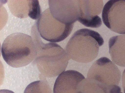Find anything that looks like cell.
Here are the masks:
<instances>
[{
    "label": "cell",
    "mask_w": 125,
    "mask_h": 93,
    "mask_svg": "<svg viewBox=\"0 0 125 93\" xmlns=\"http://www.w3.org/2000/svg\"><path fill=\"white\" fill-rule=\"evenodd\" d=\"M121 91L119 86L109 88L88 78L83 80L79 84L77 93H118Z\"/></svg>",
    "instance_id": "8fae6325"
},
{
    "label": "cell",
    "mask_w": 125,
    "mask_h": 93,
    "mask_svg": "<svg viewBox=\"0 0 125 93\" xmlns=\"http://www.w3.org/2000/svg\"><path fill=\"white\" fill-rule=\"evenodd\" d=\"M0 92V93H14L11 91L6 89L1 90Z\"/></svg>",
    "instance_id": "9a60e30c"
},
{
    "label": "cell",
    "mask_w": 125,
    "mask_h": 93,
    "mask_svg": "<svg viewBox=\"0 0 125 93\" xmlns=\"http://www.w3.org/2000/svg\"><path fill=\"white\" fill-rule=\"evenodd\" d=\"M121 73L114 63L106 57L95 61L89 69L87 78L92 79L108 87L118 86Z\"/></svg>",
    "instance_id": "5b68a950"
},
{
    "label": "cell",
    "mask_w": 125,
    "mask_h": 93,
    "mask_svg": "<svg viewBox=\"0 0 125 93\" xmlns=\"http://www.w3.org/2000/svg\"><path fill=\"white\" fill-rule=\"evenodd\" d=\"M109 53L115 63L125 67V34L113 36L108 41Z\"/></svg>",
    "instance_id": "30bf717a"
},
{
    "label": "cell",
    "mask_w": 125,
    "mask_h": 93,
    "mask_svg": "<svg viewBox=\"0 0 125 93\" xmlns=\"http://www.w3.org/2000/svg\"><path fill=\"white\" fill-rule=\"evenodd\" d=\"M39 48L31 36L17 33L5 39L1 51L6 63L12 67L18 68L26 66L34 60Z\"/></svg>",
    "instance_id": "6da1fadb"
},
{
    "label": "cell",
    "mask_w": 125,
    "mask_h": 93,
    "mask_svg": "<svg viewBox=\"0 0 125 93\" xmlns=\"http://www.w3.org/2000/svg\"><path fill=\"white\" fill-rule=\"evenodd\" d=\"M69 59L65 50L58 44L42 42L34 60L42 75L52 77L64 72Z\"/></svg>",
    "instance_id": "3957f363"
},
{
    "label": "cell",
    "mask_w": 125,
    "mask_h": 93,
    "mask_svg": "<svg viewBox=\"0 0 125 93\" xmlns=\"http://www.w3.org/2000/svg\"><path fill=\"white\" fill-rule=\"evenodd\" d=\"M40 37L53 43L61 41L71 34L74 24L63 23L54 18L48 8L42 13L35 24Z\"/></svg>",
    "instance_id": "277c9868"
},
{
    "label": "cell",
    "mask_w": 125,
    "mask_h": 93,
    "mask_svg": "<svg viewBox=\"0 0 125 93\" xmlns=\"http://www.w3.org/2000/svg\"><path fill=\"white\" fill-rule=\"evenodd\" d=\"M24 93H53L48 83L44 80L33 82L25 89Z\"/></svg>",
    "instance_id": "7c38bea8"
},
{
    "label": "cell",
    "mask_w": 125,
    "mask_h": 93,
    "mask_svg": "<svg viewBox=\"0 0 125 93\" xmlns=\"http://www.w3.org/2000/svg\"><path fill=\"white\" fill-rule=\"evenodd\" d=\"M122 93V92H119V93Z\"/></svg>",
    "instance_id": "2e32d148"
},
{
    "label": "cell",
    "mask_w": 125,
    "mask_h": 93,
    "mask_svg": "<svg viewBox=\"0 0 125 93\" xmlns=\"http://www.w3.org/2000/svg\"><path fill=\"white\" fill-rule=\"evenodd\" d=\"M85 78L79 72L74 70L64 72L57 78L53 93H77L79 85Z\"/></svg>",
    "instance_id": "9c48e42d"
},
{
    "label": "cell",
    "mask_w": 125,
    "mask_h": 93,
    "mask_svg": "<svg viewBox=\"0 0 125 93\" xmlns=\"http://www.w3.org/2000/svg\"><path fill=\"white\" fill-rule=\"evenodd\" d=\"M49 8L53 16L65 24H74L79 16V0H49Z\"/></svg>",
    "instance_id": "52a82bcc"
},
{
    "label": "cell",
    "mask_w": 125,
    "mask_h": 93,
    "mask_svg": "<svg viewBox=\"0 0 125 93\" xmlns=\"http://www.w3.org/2000/svg\"><path fill=\"white\" fill-rule=\"evenodd\" d=\"M122 84L124 93H125V69L124 70L122 76Z\"/></svg>",
    "instance_id": "5bb4252c"
},
{
    "label": "cell",
    "mask_w": 125,
    "mask_h": 93,
    "mask_svg": "<svg viewBox=\"0 0 125 93\" xmlns=\"http://www.w3.org/2000/svg\"><path fill=\"white\" fill-rule=\"evenodd\" d=\"M103 3L102 0H79L80 15L78 21L86 27H100L102 22L98 15L101 12Z\"/></svg>",
    "instance_id": "ba28073f"
},
{
    "label": "cell",
    "mask_w": 125,
    "mask_h": 93,
    "mask_svg": "<svg viewBox=\"0 0 125 93\" xmlns=\"http://www.w3.org/2000/svg\"><path fill=\"white\" fill-rule=\"evenodd\" d=\"M104 39L97 32L87 28L77 31L68 42L65 50L69 59L83 63L90 62L97 57Z\"/></svg>",
    "instance_id": "7a4b0ae2"
},
{
    "label": "cell",
    "mask_w": 125,
    "mask_h": 93,
    "mask_svg": "<svg viewBox=\"0 0 125 93\" xmlns=\"http://www.w3.org/2000/svg\"><path fill=\"white\" fill-rule=\"evenodd\" d=\"M102 18L105 25L111 31L125 34V0H111L104 5Z\"/></svg>",
    "instance_id": "8992f818"
},
{
    "label": "cell",
    "mask_w": 125,
    "mask_h": 93,
    "mask_svg": "<svg viewBox=\"0 0 125 93\" xmlns=\"http://www.w3.org/2000/svg\"><path fill=\"white\" fill-rule=\"evenodd\" d=\"M29 5L28 16L33 19L37 20L42 13L38 1L31 0V1H29Z\"/></svg>",
    "instance_id": "4fadbf2b"
}]
</instances>
